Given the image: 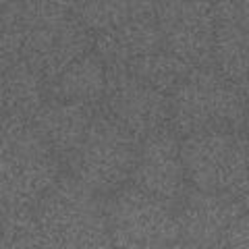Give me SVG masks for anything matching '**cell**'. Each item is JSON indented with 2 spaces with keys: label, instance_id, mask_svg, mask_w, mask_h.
<instances>
[{
  "label": "cell",
  "instance_id": "1",
  "mask_svg": "<svg viewBox=\"0 0 249 249\" xmlns=\"http://www.w3.org/2000/svg\"><path fill=\"white\" fill-rule=\"evenodd\" d=\"M62 173V162L31 119L0 116V206L31 210Z\"/></svg>",
  "mask_w": 249,
  "mask_h": 249
},
{
  "label": "cell",
  "instance_id": "7",
  "mask_svg": "<svg viewBox=\"0 0 249 249\" xmlns=\"http://www.w3.org/2000/svg\"><path fill=\"white\" fill-rule=\"evenodd\" d=\"M104 112L143 139L170 124V96L137 79L124 67H106Z\"/></svg>",
  "mask_w": 249,
  "mask_h": 249
},
{
  "label": "cell",
  "instance_id": "13",
  "mask_svg": "<svg viewBox=\"0 0 249 249\" xmlns=\"http://www.w3.org/2000/svg\"><path fill=\"white\" fill-rule=\"evenodd\" d=\"M93 114L96 112L91 106L48 98L31 121L46 139V143L52 147V152L58 156L62 166H69L88 133Z\"/></svg>",
  "mask_w": 249,
  "mask_h": 249
},
{
  "label": "cell",
  "instance_id": "20",
  "mask_svg": "<svg viewBox=\"0 0 249 249\" xmlns=\"http://www.w3.org/2000/svg\"><path fill=\"white\" fill-rule=\"evenodd\" d=\"M224 245L229 247H249V210L241 212L227 231Z\"/></svg>",
  "mask_w": 249,
  "mask_h": 249
},
{
  "label": "cell",
  "instance_id": "16",
  "mask_svg": "<svg viewBox=\"0 0 249 249\" xmlns=\"http://www.w3.org/2000/svg\"><path fill=\"white\" fill-rule=\"evenodd\" d=\"M212 65L249 98V31L229 19H214Z\"/></svg>",
  "mask_w": 249,
  "mask_h": 249
},
{
  "label": "cell",
  "instance_id": "3",
  "mask_svg": "<svg viewBox=\"0 0 249 249\" xmlns=\"http://www.w3.org/2000/svg\"><path fill=\"white\" fill-rule=\"evenodd\" d=\"M249 98L214 65L193 67L170 93V127L178 137L201 131H245Z\"/></svg>",
  "mask_w": 249,
  "mask_h": 249
},
{
  "label": "cell",
  "instance_id": "6",
  "mask_svg": "<svg viewBox=\"0 0 249 249\" xmlns=\"http://www.w3.org/2000/svg\"><path fill=\"white\" fill-rule=\"evenodd\" d=\"M112 245L168 247L178 243V224L168 204L124 183L104 199Z\"/></svg>",
  "mask_w": 249,
  "mask_h": 249
},
{
  "label": "cell",
  "instance_id": "22",
  "mask_svg": "<svg viewBox=\"0 0 249 249\" xmlns=\"http://www.w3.org/2000/svg\"><path fill=\"white\" fill-rule=\"evenodd\" d=\"M199 2H206V4H216V2H220V0H199Z\"/></svg>",
  "mask_w": 249,
  "mask_h": 249
},
{
  "label": "cell",
  "instance_id": "18",
  "mask_svg": "<svg viewBox=\"0 0 249 249\" xmlns=\"http://www.w3.org/2000/svg\"><path fill=\"white\" fill-rule=\"evenodd\" d=\"M25 46V19L0 25V73L23 58Z\"/></svg>",
  "mask_w": 249,
  "mask_h": 249
},
{
  "label": "cell",
  "instance_id": "17",
  "mask_svg": "<svg viewBox=\"0 0 249 249\" xmlns=\"http://www.w3.org/2000/svg\"><path fill=\"white\" fill-rule=\"evenodd\" d=\"M124 69L135 75L137 79H142L145 83H150L152 88L164 91V93H173L181 81L185 79L191 71V65H187L185 60L177 58L175 54H170L166 50H158L152 54H143L133 60H129Z\"/></svg>",
  "mask_w": 249,
  "mask_h": 249
},
{
  "label": "cell",
  "instance_id": "15",
  "mask_svg": "<svg viewBox=\"0 0 249 249\" xmlns=\"http://www.w3.org/2000/svg\"><path fill=\"white\" fill-rule=\"evenodd\" d=\"M48 98V79L29 60L21 58L0 73V116L34 119Z\"/></svg>",
  "mask_w": 249,
  "mask_h": 249
},
{
  "label": "cell",
  "instance_id": "9",
  "mask_svg": "<svg viewBox=\"0 0 249 249\" xmlns=\"http://www.w3.org/2000/svg\"><path fill=\"white\" fill-rule=\"evenodd\" d=\"M93 48V31L73 15L25 21L23 58L29 60L48 83L67 65Z\"/></svg>",
  "mask_w": 249,
  "mask_h": 249
},
{
  "label": "cell",
  "instance_id": "2",
  "mask_svg": "<svg viewBox=\"0 0 249 249\" xmlns=\"http://www.w3.org/2000/svg\"><path fill=\"white\" fill-rule=\"evenodd\" d=\"M34 214L44 247L112 245L102 196L73 173H60L34 206Z\"/></svg>",
  "mask_w": 249,
  "mask_h": 249
},
{
  "label": "cell",
  "instance_id": "12",
  "mask_svg": "<svg viewBox=\"0 0 249 249\" xmlns=\"http://www.w3.org/2000/svg\"><path fill=\"white\" fill-rule=\"evenodd\" d=\"M162 50V34L156 13L135 15L121 25L93 34V52L106 67H124L143 54Z\"/></svg>",
  "mask_w": 249,
  "mask_h": 249
},
{
  "label": "cell",
  "instance_id": "11",
  "mask_svg": "<svg viewBox=\"0 0 249 249\" xmlns=\"http://www.w3.org/2000/svg\"><path fill=\"white\" fill-rule=\"evenodd\" d=\"M175 206L178 243L193 247H222L232 220L245 212L239 197L201 191L196 187L185 189Z\"/></svg>",
  "mask_w": 249,
  "mask_h": 249
},
{
  "label": "cell",
  "instance_id": "5",
  "mask_svg": "<svg viewBox=\"0 0 249 249\" xmlns=\"http://www.w3.org/2000/svg\"><path fill=\"white\" fill-rule=\"evenodd\" d=\"M142 139L106 112H96L69 170L100 196H110L131 181Z\"/></svg>",
  "mask_w": 249,
  "mask_h": 249
},
{
  "label": "cell",
  "instance_id": "10",
  "mask_svg": "<svg viewBox=\"0 0 249 249\" xmlns=\"http://www.w3.org/2000/svg\"><path fill=\"white\" fill-rule=\"evenodd\" d=\"M129 183L168 206H175L181 199L187 189V177L178 133L170 124L142 139L139 158Z\"/></svg>",
  "mask_w": 249,
  "mask_h": 249
},
{
  "label": "cell",
  "instance_id": "8",
  "mask_svg": "<svg viewBox=\"0 0 249 249\" xmlns=\"http://www.w3.org/2000/svg\"><path fill=\"white\" fill-rule=\"evenodd\" d=\"M162 50L191 67H210L214 50L212 4L199 0H162L156 11Z\"/></svg>",
  "mask_w": 249,
  "mask_h": 249
},
{
  "label": "cell",
  "instance_id": "14",
  "mask_svg": "<svg viewBox=\"0 0 249 249\" xmlns=\"http://www.w3.org/2000/svg\"><path fill=\"white\" fill-rule=\"evenodd\" d=\"M106 91V65L93 48L67 65L48 83V96L60 102H73L96 108Z\"/></svg>",
  "mask_w": 249,
  "mask_h": 249
},
{
  "label": "cell",
  "instance_id": "21",
  "mask_svg": "<svg viewBox=\"0 0 249 249\" xmlns=\"http://www.w3.org/2000/svg\"><path fill=\"white\" fill-rule=\"evenodd\" d=\"M21 19H25L23 17L21 0H0V25L2 23H15Z\"/></svg>",
  "mask_w": 249,
  "mask_h": 249
},
{
  "label": "cell",
  "instance_id": "4",
  "mask_svg": "<svg viewBox=\"0 0 249 249\" xmlns=\"http://www.w3.org/2000/svg\"><path fill=\"white\" fill-rule=\"evenodd\" d=\"M181 160L191 187L243 199L249 185V139L245 131L185 135Z\"/></svg>",
  "mask_w": 249,
  "mask_h": 249
},
{
  "label": "cell",
  "instance_id": "19",
  "mask_svg": "<svg viewBox=\"0 0 249 249\" xmlns=\"http://www.w3.org/2000/svg\"><path fill=\"white\" fill-rule=\"evenodd\" d=\"M25 21L56 19L73 15L77 0H21Z\"/></svg>",
  "mask_w": 249,
  "mask_h": 249
}]
</instances>
